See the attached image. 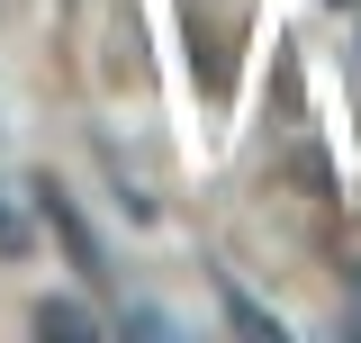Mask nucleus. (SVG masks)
Here are the masks:
<instances>
[{"label": "nucleus", "instance_id": "f257e3e1", "mask_svg": "<svg viewBox=\"0 0 361 343\" xmlns=\"http://www.w3.org/2000/svg\"><path fill=\"white\" fill-rule=\"evenodd\" d=\"M27 325H37V335H63V343H99V335H109V316L82 307V299H37V307H27Z\"/></svg>", "mask_w": 361, "mask_h": 343}, {"label": "nucleus", "instance_id": "f03ea898", "mask_svg": "<svg viewBox=\"0 0 361 343\" xmlns=\"http://www.w3.org/2000/svg\"><path fill=\"white\" fill-rule=\"evenodd\" d=\"M37 253V190L0 181V262H27Z\"/></svg>", "mask_w": 361, "mask_h": 343}, {"label": "nucleus", "instance_id": "7ed1b4c3", "mask_svg": "<svg viewBox=\"0 0 361 343\" xmlns=\"http://www.w3.org/2000/svg\"><path fill=\"white\" fill-rule=\"evenodd\" d=\"M217 299H226V316H235L244 335H262V343H280V316H271V307H253V299H244V289H235V280H217Z\"/></svg>", "mask_w": 361, "mask_h": 343}, {"label": "nucleus", "instance_id": "20e7f679", "mask_svg": "<svg viewBox=\"0 0 361 343\" xmlns=\"http://www.w3.org/2000/svg\"><path fill=\"white\" fill-rule=\"evenodd\" d=\"M325 9H361V0H325Z\"/></svg>", "mask_w": 361, "mask_h": 343}]
</instances>
